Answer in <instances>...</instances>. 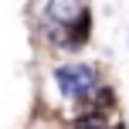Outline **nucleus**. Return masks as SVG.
<instances>
[{"mask_svg":"<svg viewBox=\"0 0 129 129\" xmlns=\"http://www.w3.org/2000/svg\"><path fill=\"white\" fill-rule=\"evenodd\" d=\"M44 31L61 48H82L92 34V14L85 4H75V0L48 4L44 7Z\"/></svg>","mask_w":129,"mask_h":129,"instance_id":"f257e3e1","label":"nucleus"},{"mask_svg":"<svg viewBox=\"0 0 129 129\" xmlns=\"http://www.w3.org/2000/svg\"><path fill=\"white\" fill-rule=\"evenodd\" d=\"M54 82L64 95H75V99H85L92 88H95V68L92 64H61L54 71Z\"/></svg>","mask_w":129,"mask_h":129,"instance_id":"f03ea898","label":"nucleus"},{"mask_svg":"<svg viewBox=\"0 0 129 129\" xmlns=\"http://www.w3.org/2000/svg\"><path fill=\"white\" fill-rule=\"evenodd\" d=\"M71 129H105V116L102 112H85V116H78L75 122H71Z\"/></svg>","mask_w":129,"mask_h":129,"instance_id":"7ed1b4c3","label":"nucleus"},{"mask_svg":"<svg viewBox=\"0 0 129 129\" xmlns=\"http://www.w3.org/2000/svg\"><path fill=\"white\" fill-rule=\"evenodd\" d=\"M95 102H99V109L112 105V102H116V99H112V88H99V99H95ZM99 109H95V112H99Z\"/></svg>","mask_w":129,"mask_h":129,"instance_id":"20e7f679","label":"nucleus"},{"mask_svg":"<svg viewBox=\"0 0 129 129\" xmlns=\"http://www.w3.org/2000/svg\"><path fill=\"white\" fill-rule=\"evenodd\" d=\"M116 129H126V126H116Z\"/></svg>","mask_w":129,"mask_h":129,"instance_id":"39448f33","label":"nucleus"}]
</instances>
